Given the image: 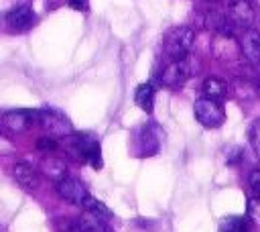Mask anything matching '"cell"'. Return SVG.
I'll list each match as a JSON object with an SVG mask.
<instances>
[{"instance_id": "6da1fadb", "label": "cell", "mask_w": 260, "mask_h": 232, "mask_svg": "<svg viewBox=\"0 0 260 232\" xmlns=\"http://www.w3.org/2000/svg\"><path fill=\"white\" fill-rule=\"evenodd\" d=\"M193 41H195V33L191 26H187V24L173 26L165 37V53L173 61L185 59L193 47Z\"/></svg>"}, {"instance_id": "7a4b0ae2", "label": "cell", "mask_w": 260, "mask_h": 232, "mask_svg": "<svg viewBox=\"0 0 260 232\" xmlns=\"http://www.w3.org/2000/svg\"><path fill=\"white\" fill-rule=\"evenodd\" d=\"M37 122L47 132V136H51L55 140L67 138V136L73 134V126L67 120V116H63L61 112H55V110H39L37 112Z\"/></svg>"}, {"instance_id": "ffe728a7", "label": "cell", "mask_w": 260, "mask_h": 232, "mask_svg": "<svg viewBox=\"0 0 260 232\" xmlns=\"http://www.w3.org/2000/svg\"><path fill=\"white\" fill-rule=\"evenodd\" d=\"M37 149H39L41 153H45V155H51L53 151L59 149V140H55V138H51V136H41V138L37 140Z\"/></svg>"}, {"instance_id": "8fae6325", "label": "cell", "mask_w": 260, "mask_h": 232, "mask_svg": "<svg viewBox=\"0 0 260 232\" xmlns=\"http://www.w3.org/2000/svg\"><path fill=\"white\" fill-rule=\"evenodd\" d=\"M12 175H14V179L18 181V185L24 187V189H28V191H32V189L39 187V173H37V169L30 167V165L24 163V161L14 163Z\"/></svg>"}, {"instance_id": "277c9868", "label": "cell", "mask_w": 260, "mask_h": 232, "mask_svg": "<svg viewBox=\"0 0 260 232\" xmlns=\"http://www.w3.org/2000/svg\"><path fill=\"white\" fill-rule=\"evenodd\" d=\"M254 18V6L252 0H228V10H225V20L228 24L250 28Z\"/></svg>"}, {"instance_id": "9a60e30c", "label": "cell", "mask_w": 260, "mask_h": 232, "mask_svg": "<svg viewBox=\"0 0 260 232\" xmlns=\"http://www.w3.org/2000/svg\"><path fill=\"white\" fill-rule=\"evenodd\" d=\"M134 102L144 112H152V104H154V88H152V83H140L136 88V92H134Z\"/></svg>"}, {"instance_id": "7402d4cb", "label": "cell", "mask_w": 260, "mask_h": 232, "mask_svg": "<svg viewBox=\"0 0 260 232\" xmlns=\"http://www.w3.org/2000/svg\"><path fill=\"white\" fill-rule=\"evenodd\" d=\"M248 187L254 199H260V169H254L248 177Z\"/></svg>"}, {"instance_id": "603a6c76", "label": "cell", "mask_w": 260, "mask_h": 232, "mask_svg": "<svg viewBox=\"0 0 260 232\" xmlns=\"http://www.w3.org/2000/svg\"><path fill=\"white\" fill-rule=\"evenodd\" d=\"M57 228L61 232H79V224H77V218L71 220V218H61L57 222Z\"/></svg>"}, {"instance_id": "e0dca14e", "label": "cell", "mask_w": 260, "mask_h": 232, "mask_svg": "<svg viewBox=\"0 0 260 232\" xmlns=\"http://www.w3.org/2000/svg\"><path fill=\"white\" fill-rule=\"evenodd\" d=\"M83 208H85V212H89V214L98 216V218H100V220H104V222H108V220L112 218V210H110L106 204H102L100 199H95L93 195H87V197H85Z\"/></svg>"}, {"instance_id": "9c48e42d", "label": "cell", "mask_w": 260, "mask_h": 232, "mask_svg": "<svg viewBox=\"0 0 260 232\" xmlns=\"http://www.w3.org/2000/svg\"><path fill=\"white\" fill-rule=\"evenodd\" d=\"M240 51L248 63H260V33L256 28H246L240 37Z\"/></svg>"}, {"instance_id": "44dd1931", "label": "cell", "mask_w": 260, "mask_h": 232, "mask_svg": "<svg viewBox=\"0 0 260 232\" xmlns=\"http://www.w3.org/2000/svg\"><path fill=\"white\" fill-rule=\"evenodd\" d=\"M87 163H91L95 169L102 167V155H100V142H98V140H91V144H89V151H87Z\"/></svg>"}, {"instance_id": "484cf974", "label": "cell", "mask_w": 260, "mask_h": 232, "mask_svg": "<svg viewBox=\"0 0 260 232\" xmlns=\"http://www.w3.org/2000/svg\"><path fill=\"white\" fill-rule=\"evenodd\" d=\"M258 90H260V81H258Z\"/></svg>"}, {"instance_id": "d4e9b609", "label": "cell", "mask_w": 260, "mask_h": 232, "mask_svg": "<svg viewBox=\"0 0 260 232\" xmlns=\"http://www.w3.org/2000/svg\"><path fill=\"white\" fill-rule=\"evenodd\" d=\"M75 10H87V0H65Z\"/></svg>"}, {"instance_id": "3957f363", "label": "cell", "mask_w": 260, "mask_h": 232, "mask_svg": "<svg viewBox=\"0 0 260 232\" xmlns=\"http://www.w3.org/2000/svg\"><path fill=\"white\" fill-rule=\"evenodd\" d=\"M193 112H195L197 122L205 128H217L225 120V112H223L221 104L215 100H209V98H199L193 106Z\"/></svg>"}, {"instance_id": "5bb4252c", "label": "cell", "mask_w": 260, "mask_h": 232, "mask_svg": "<svg viewBox=\"0 0 260 232\" xmlns=\"http://www.w3.org/2000/svg\"><path fill=\"white\" fill-rule=\"evenodd\" d=\"M240 45L230 37V35H217L215 41L211 43V51L217 57H236Z\"/></svg>"}, {"instance_id": "52a82bcc", "label": "cell", "mask_w": 260, "mask_h": 232, "mask_svg": "<svg viewBox=\"0 0 260 232\" xmlns=\"http://www.w3.org/2000/svg\"><path fill=\"white\" fill-rule=\"evenodd\" d=\"M57 193H59L65 201L75 204V206H83L85 197L89 195L87 189H85V185H83L79 179H75V177H65V179H61V181L57 183Z\"/></svg>"}, {"instance_id": "ba28073f", "label": "cell", "mask_w": 260, "mask_h": 232, "mask_svg": "<svg viewBox=\"0 0 260 232\" xmlns=\"http://www.w3.org/2000/svg\"><path fill=\"white\" fill-rule=\"evenodd\" d=\"M158 147H160V130L156 124L148 122L146 126H142L138 130V155L150 157V155L158 153Z\"/></svg>"}, {"instance_id": "cb8c5ba5", "label": "cell", "mask_w": 260, "mask_h": 232, "mask_svg": "<svg viewBox=\"0 0 260 232\" xmlns=\"http://www.w3.org/2000/svg\"><path fill=\"white\" fill-rule=\"evenodd\" d=\"M14 153V142L8 138V136H4V134H0V157H6V155H12Z\"/></svg>"}, {"instance_id": "d6986e66", "label": "cell", "mask_w": 260, "mask_h": 232, "mask_svg": "<svg viewBox=\"0 0 260 232\" xmlns=\"http://www.w3.org/2000/svg\"><path fill=\"white\" fill-rule=\"evenodd\" d=\"M248 138H250V144H252L254 155L260 159V118L252 122V126L248 130Z\"/></svg>"}, {"instance_id": "7c38bea8", "label": "cell", "mask_w": 260, "mask_h": 232, "mask_svg": "<svg viewBox=\"0 0 260 232\" xmlns=\"http://www.w3.org/2000/svg\"><path fill=\"white\" fill-rule=\"evenodd\" d=\"M6 20L12 26V31H26L35 20V12L28 4H20V6H14L6 14Z\"/></svg>"}, {"instance_id": "4fadbf2b", "label": "cell", "mask_w": 260, "mask_h": 232, "mask_svg": "<svg viewBox=\"0 0 260 232\" xmlns=\"http://www.w3.org/2000/svg\"><path fill=\"white\" fill-rule=\"evenodd\" d=\"M201 92H203V98H209V100H223L228 96V83L219 77H207L203 83H201Z\"/></svg>"}, {"instance_id": "8992f818", "label": "cell", "mask_w": 260, "mask_h": 232, "mask_svg": "<svg viewBox=\"0 0 260 232\" xmlns=\"http://www.w3.org/2000/svg\"><path fill=\"white\" fill-rule=\"evenodd\" d=\"M32 122H37V110H8L2 114V124L14 134L28 130Z\"/></svg>"}, {"instance_id": "5b68a950", "label": "cell", "mask_w": 260, "mask_h": 232, "mask_svg": "<svg viewBox=\"0 0 260 232\" xmlns=\"http://www.w3.org/2000/svg\"><path fill=\"white\" fill-rule=\"evenodd\" d=\"M191 75V63H189V57L185 59H179V61H171L162 73H160V81L162 85L167 88H181Z\"/></svg>"}, {"instance_id": "30bf717a", "label": "cell", "mask_w": 260, "mask_h": 232, "mask_svg": "<svg viewBox=\"0 0 260 232\" xmlns=\"http://www.w3.org/2000/svg\"><path fill=\"white\" fill-rule=\"evenodd\" d=\"M39 169H41V173H43L45 177L53 179L55 183H59L61 179L67 177V167H65V163H63V159H59L57 155H45V157H41Z\"/></svg>"}, {"instance_id": "ac0fdd59", "label": "cell", "mask_w": 260, "mask_h": 232, "mask_svg": "<svg viewBox=\"0 0 260 232\" xmlns=\"http://www.w3.org/2000/svg\"><path fill=\"white\" fill-rule=\"evenodd\" d=\"M219 232H248V222L242 216H228L221 220Z\"/></svg>"}, {"instance_id": "2e32d148", "label": "cell", "mask_w": 260, "mask_h": 232, "mask_svg": "<svg viewBox=\"0 0 260 232\" xmlns=\"http://www.w3.org/2000/svg\"><path fill=\"white\" fill-rule=\"evenodd\" d=\"M77 224H79V232H108L106 222L100 220L98 216L89 214V212H83L77 218Z\"/></svg>"}]
</instances>
